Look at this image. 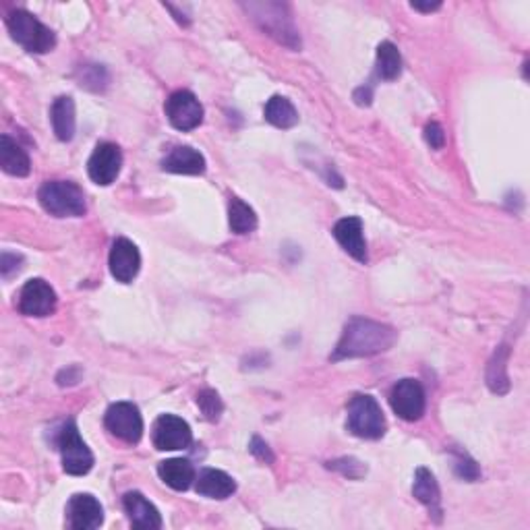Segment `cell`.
<instances>
[{
    "label": "cell",
    "mask_w": 530,
    "mask_h": 530,
    "mask_svg": "<svg viewBox=\"0 0 530 530\" xmlns=\"http://www.w3.org/2000/svg\"><path fill=\"white\" fill-rule=\"evenodd\" d=\"M334 239L338 240V245L344 249L352 259H357L359 264H367V240L363 234V220L357 216L342 218L334 226Z\"/></svg>",
    "instance_id": "cell-15"
},
{
    "label": "cell",
    "mask_w": 530,
    "mask_h": 530,
    "mask_svg": "<svg viewBox=\"0 0 530 530\" xmlns=\"http://www.w3.org/2000/svg\"><path fill=\"white\" fill-rule=\"evenodd\" d=\"M38 199L39 205L56 218H79L87 210L85 193L71 180H48L39 187Z\"/></svg>",
    "instance_id": "cell-2"
},
{
    "label": "cell",
    "mask_w": 530,
    "mask_h": 530,
    "mask_svg": "<svg viewBox=\"0 0 530 530\" xmlns=\"http://www.w3.org/2000/svg\"><path fill=\"white\" fill-rule=\"evenodd\" d=\"M22 264H23V257L17 253H3V257H0V272H3V278H11L13 274L22 270Z\"/></svg>",
    "instance_id": "cell-30"
},
{
    "label": "cell",
    "mask_w": 530,
    "mask_h": 530,
    "mask_svg": "<svg viewBox=\"0 0 530 530\" xmlns=\"http://www.w3.org/2000/svg\"><path fill=\"white\" fill-rule=\"evenodd\" d=\"M228 224L234 234H249L257 228V213L243 199L232 197L228 205Z\"/></svg>",
    "instance_id": "cell-25"
},
{
    "label": "cell",
    "mask_w": 530,
    "mask_h": 530,
    "mask_svg": "<svg viewBox=\"0 0 530 530\" xmlns=\"http://www.w3.org/2000/svg\"><path fill=\"white\" fill-rule=\"evenodd\" d=\"M162 170L197 177V174L205 172V158L189 145H177L174 150L168 152V156L162 160Z\"/></svg>",
    "instance_id": "cell-17"
},
{
    "label": "cell",
    "mask_w": 530,
    "mask_h": 530,
    "mask_svg": "<svg viewBox=\"0 0 530 530\" xmlns=\"http://www.w3.org/2000/svg\"><path fill=\"white\" fill-rule=\"evenodd\" d=\"M197 493L204 495V498L210 500H226L237 491V482L230 474L224 471H218V468H205L197 476Z\"/></svg>",
    "instance_id": "cell-18"
},
{
    "label": "cell",
    "mask_w": 530,
    "mask_h": 530,
    "mask_svg": "<svg viewBox=\"0 0 530 530\" xmlns=\"http://www.w3.org/2000/svg\"><path fill=\"white\" fill-rule=\"evenodd\" d=\"M125 512L129 516L131 525L139 530H158L162 528V516L152 501L145 500L143 493L129 491L123 498Z\"/></svg>",
    "instance_id": "cell-16"
},
{
    "label": "cell",
    "mask_w": 530,
    "mask_h": 530,
    "mask_svg": "<svg viewBox=\"0 0 530 530\" xmlns=\"http://www.w3.org/2000/svg\"><path fill=\"white\" fill-rule=\"evenodd\" d=\"M120 168H123V153L117 143L104 141L93 150L90 162H87V174L93 183L100 187H109L118 178Z\"/></svg>",
    "instance_id": "cell-11"
},
{
    "label": "cell",
    "mask_w": 530,
    "mask_h": 530,
    "mask_svg": "<svg viewBox=\"0 0 530 530\" xmlns=\"http://www.w3.org/2000/svg\"><path fill=\"white\" fill-rule=\"evenodd\" d=\"M6 28L11 31V38L17 44H22L28 52H33V55H46L56 46L55 31L46 28L42 22H38L28 11H13L6 17Z\"/></svg>",
    "instance_id": "cell-3"
},
{
    "label": "cell",
    "mask_w": 530,
    "mask_h": 530,
    "mask_svg": "<svg viewBox=\"0 0 530 530\" xmlns=\"http://www.w3.org/2000/svg\"><path fill=\"white\" fill-rule=\"evenodd\" d=\"M247 13L259 23V28L288 48H300V38L294 30L288 6L280 3H251L245 6Z\"/></svg>",
    "instance_id": "cell-4"
},
{
    "label": "cell",
    "mask_w": 530,
    "mask_h": 530,
    "mask_svg": "<svg viewBox=\"0 0 530 530\" xmlns=\"http://www.w3.org/2000/svg\"><path fill=\"white\" fill-rule=\"evenodd\" d=\"M371 98H373V90L369 85L361 87V90H357V93H354V100H357V104L361 106L371 104Z\"/></svg>",
    "instance_id": "cell-33"
},
{
    "label": "cell",
    "mask_w": 530,
    "mask_h": 530,
    "mask_svg": "<svg viewBox=\"0 0 530 530\" xmlns=\"http://www.w3.org/2000/svg\"><path fill=\"white\" fill-rule=\"evenodd\" d=\"M413 495L417 498L422 506H425L429 512L435 516V520H441V491L438 481L431 471H427L425 466L417 468L414 473V485H413Z\"/></svg>",
    "instance_id": "cell-19"
},
{
    "label": "cell",
    "mask_w": 530,
    "mask_h": 530,
    "mask_svg": "<svg viewBox=\"0 0 530 530\" xmlns=\"http://www.w3.org/2000/svg\"><path fill=\"white\" fill-rule=\"evenodd\" d=\"M56 446L63 456V471L73 476H83L93 468V454L79 435L77 422L66 421L60 427Z\"/></svg>",
    "instance_id": "cell-6"
},
{
    "label": "cell",
    "mask_w": 530,
    "mask_h": 530,
    "mask_svg": "<svg viewBox=\"0 0 530 530\" xmlns=\"http://www.w3.org/2000/svg\"><path fill=\"white\" fill-rule=\"evenodd\" d=\"M66 516L73 530H93L102 526L104 508L91 493H77L69 500Z\"/></svg>",
    "instance_id": "cell-14"
},
{
    "label": "cell",
    "mask_w": 530,
    "mask_h": 530,
    "mask_svg": "<svg viewBox=\"0 0 530 530\" xmlns=\"http://www.w3.org/2000/svg\"><path fill=\"white\" fill-rule=\"evenodd\" d=\"M392 411L404 421H419L425 414L427 395L417 379H400L390 392Z\"/></svg>",
    "instance_id": "cell-9"
},
{
    "label": "cell",
    "mask_w": 530,
    "mask_h": 530,
    "mask_svg": "<svg viewBox=\"0 0 530 530\" xmlns=\"http://www.w3.org/2000/svg\"><path fill=\"white\" fill-rule=\"evenodd\" d=\"M508 359H509V348L500 346L498 352L487 369V384L495 394H508L509 390V379H508Z\"/></svg>",
    "instance_id": "cell-26"
},
{
    "label": "cell",
    "mask_w": 530,
    "mask_h": 530,
    "mask_svg": "<svg viewBox=\"0 0 530 530\" xmlns=\"http://www.w3.org/2000/svg\"><path fill=\"white\" fill-rule=\"evenodd\" d=\"M56 308V292L48 282L33 278L22 288L19 294V311L28 317H48Z\"/></svg>",
    "instance_id": "cell-12"
},
{
    "label": "cell",
    "mask_w": 530,
    "mask_h": 530,
    "mask_svg": "<svg viewBox=\"0 0 530 530\" xmlns=\"http://www.w3.org/2000/svg\"><path fill=\"white\" fill-rule=\"evenodd\" d=\"M153 446L162 452H174V449H187L193 441V433L189 422L183 421L177 414H162L153 422L152 431Z\"/></svg>",
    "instance_id": "cell-10"
},
{
    "label": "cell",
    "mask_w": 530,
    "mask_h": 530,
    "mask_svg": "<svg viewBox=\"0 0 530 530\" xmlns=\"http://www.w3.org/2000/svg\"><path fill=\"white\" fill-rule=\"evenodd\" d=\"M249 449H251V454L255 456V458L265 462V465H272V462H274V454H272L270 446H267L261 438H257V435H255V438L251 439Z\"/></svg>",
    "instance_id": "cell-32"
},
{
    "label": "cell",
    "mask_w": 530,
    "mask_h": 530,
    "mask_svg": "<svg viewBox=\"0 0 530 530\" xmlns=\"http://www.w3.org/2000/svg\"><path fill=\"white\" fill-rule=\"evenodd\" d=\"M164 112L177 131H193L204 123V106L197 100L195 93L178 90L166 100Z\"/></svg>",
    "instance_id": "cell-8"
},
{
    "label": "cell",
    "mask_w": 530,
    "mask_h": 530,
    "mask_svg": "<svg viewBox=\"0 0 530 530\" xmlns=\"http://www.w3.org/2000/svg\"><path fill=\"white\" fill-rule=\"evenodd\" d=\"M50 120L58 141H65L66 143V141L75 137L77 118H75V102H73L71 96H60L55 100V104H52L50 109Z\"/></svg>",
    "instance_id": "cell-21"
},
{
    "label": "cell",
    "mask_w": 530,
    "mask_h": 530,
    "mask_svg": "<svg viewBox=\"0 0 530 530\" xmlns=\"http://www.w3.org/2000/svg\"><path fill=\"white\" fill-rule=\"evenodd\" d=\"M0 168L11 177H28L31 172V160L28 152L9 135L0 137Z\"/></svg>",
    "instance_id": "cell-20"
},
{
    "label": "cell",
    "mask_w": 530,
    "mask_h": 530,
    "mask_svg": "<svg viewBox=\"0 0 530 530\" xmlns=\"http://www.w3.org/2000/svg\"><path fill=\"white\" fill-rule=\"evenodd\" d=\"M454 473L468 482L476 481L481 476V468L466 452L454 454Z\"/></svg>",
    "instance_id": "cell-28"
},
{
    "label": "cell",
    "mask_w": 530,
    "mask_h": 530,
    "mask_svg": "<svg viewBox=\"0 0 530 530\" xmlns=\"http://www.w3.org/2000/svg\"><path fill=\"white\" fill-rule=\"evenodd\" d=\"M413 9H417V11H422V13H431V11H438V9H441V3H413Z\"/></svg>",
    "instance_id": "cell-34"
},
{
    "label": "cell",
    "mask_w": 530,
    "mask_h": 530,
    "mask_svg": "<svg viewBox=\"0 0 530 530\" xmlns=\"http://www.w3.org/2000/svg\"><path fill=\"white\" fill-rule=\"evenodd\" d=\"M327 466H330L332 471H338L340 474L348 476V479H361V476H365V473H367V466L363 465V462H359L354 458H340V460L327 462Z\"/></svg>",
    "instance_id": "cell-29"
},
{
    "label": "cell",
    "mask_w": 530,
    "mask_h": 530,
    "mask_svg": "<svg viewBox=\"0 0 530 530\" xmlns=\"http://www.w3.org/2000/svg\"><path fill=\"white\" fill-rule=\"evenodd\" d=\"M264 117L270 125L278 126V129H292L299 123V112L294 109V104L284 96H272L267 100Z\"/></svg>",
    "instance_id": "cell-23"
},
{
    "label": "cell",
    "mask_w": 530,
    "mask_h": 530,
    "mask_svg": "<svg viewBox=\"0 0 530 530\" xmlns=\"http://www.w3.org/2000/svg\"><path fill=\"white\" fill-rule=\"evenodd\" d=\"M348 431L363 439H379L386 435V417L379 402L369 394H357L348 404Z\"/></svg>",
    "instance_id": "cell-5"
},
{
    "label": "cell",
    "mask_w": 530,
    "mask_h": 530,
    "mask_svg": "<svg viewBox=\"0 0 530 530\" xmlns=\"http://www.w3.org/2000/svg\"><path fill=\"white\" fill-rule=\"evenodd\" d=\"M395 338H398V332L392 326L379 324V321L367 317H352L346 324L344 332H342L332 361L373 357V354L390 351Z\"/></svg>",
    "instance_id": "cell-1"
},
{
    "label": "cell",
    "mask_w": 530,
    "mask_h": 530,
    "mask_svg": "<svg viewBox=\"0 0 530 530\" xmlns=\"http://www.w3.org/2000/svg\"><path fill=\"white\" fill-rule=\"evenodd\" d=\"M425 141L433 150H441L446 145V133L439 123H429L425 126Z\"/></svg>",
    "instance_id": "cell-31"
},
{
    "label": "cell",
    "mask_w": 530,
    "mask_h": 530,
    "mask_svg": "<svg viewBox=\"0 0 530 530\" xmlns=\"http://www.w3.org/2000/svg\"><path fill=\"white\" fill-rule=\"evenodd\" d=\"M110 274L117 282L129 284L137 278L141 270V255L135 243H131L129 239H117L112 243L110 257H109Z\"/></svg>",
    "instance_id": "cell-13"
},
{
    "label": "cell",
    "mask_w": 530,
    "mask_h": 530,
    "mask_svg": "<svg viewBox=\"0 0 530 530\" xmlns=\"http://www.w3.org/2000/svg\"><path fill=\"white\" fill-rule=\"evenodd\" d=\"M197 404L201 408V413H204V417L207 421L216 422L220 417H222L224 413V404H222V398H220L218 392L213 390H204L197 395Z\"/></svg>",
    "instance_id": "cell-27"
},
{
    "label": "cell",
    "mask_w": 530,
    "mask_h": 530,
    "mask_svg": "<svg viewBox=\"0 0 530 530\" xmlns=\"http://www.w3.org/2000/svg\"><path fill=\"white\" fill-rule=\"evenodd\" d=\"M402 73L400 50L392 42H381L378 46V63H375V77L381 82H394Z\"/></svg>",
    "instance_id": "cell-24"
},
{
    "label": "cell",
    "mask_w": 530,
    "mask_h": 530,
    "mask_svg": "<svg viewBox=\"0 0 530 530\" xmlns=\"http://www.w3.org/2000/svg\"><path fill=\"white\" fill-rule=\"evenodd\" d=\"M104 425L114 438L126 444H139L143 438V417L133 402H117L106 411Z\"/></svg>",
    "instance_id": "cell-7"
},
{
    "label": "cell",
    "mask_w": 530,
    "mask_h": 530,
    "mask_svg": "<svg viewBox=\"0 0 530 530\" xmlns=\"http://www.w3.org/2000/svg\"><path fill=\"white\" fill-rule=\"evenodd\" d=\"M158 474L168 487L174 489V491H187L195 481V468L189 460L183 458H172L160 462Z\"/></svg>",
    "instance_id": "cell-22"
}]
</instances>
